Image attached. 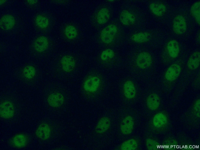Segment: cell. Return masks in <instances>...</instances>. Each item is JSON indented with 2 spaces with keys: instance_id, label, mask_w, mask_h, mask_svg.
<instances>
[{
  "instance_id": "cell-1",
  "label": "cell",
  "mask_w": 200,
  "mask_h": 150,
  "mask_svg": "<svg viewBox=\"0 0 200 150\" xmlns=\"http://www.w3.org/2000/svg\"><path fill=\"white\" fill-rule=\"evenodd\" d=\"M118 32V29L114 24H110L104 28L101 31L100 39L105 44H109L114 40Z\"/></svg>"
},
{
  "instance_id": "cell-2",
  "label": "cell",
  "mask_w": 200,
  "mask_h": 150,
  "mask_svg": "<svg viewBox=\"0 0 200 150\" xmlns=\"http://www.w3.org/2000/svg\"><path fill=\"white\" fill-rule=\"evenodd\" d=\"M173 28L174 32L177 34L181 35L185 33L187 29L186 23L182 15H178L175 18Z\"/></svg>"
},
{
  "instance_id": "cell-3",
  "label": "cell",
  "mask_w": 200,
  "mask_h": 150,
  "mask_svg": "<svg viewBox=\"0 0 200 150\" xmlns=\"http://www.w3.org/2000/svg\"><path fill=\"white\" fill-rule=\"evenodd\" d=\"M152 61L150 55L146 52H143L140 53L136 60V64L140 68L145 69L148 68L151 65Z\"/></svg>"
},
{
  "instance_id": "cell-4",
  "label": "cell",
  "mask_w": 200,
  "mask_h": 150,
  "mask_svg": "<svg viewBox=\"0 0 200 150\" xmlns=\"http://www.w3.org/2000/svg\"><path fill=\"white\" fill-rule=\"evenodd\" d=\"M14 107L13 104L9 101H5L0 105V116L4 118L8 119L14 115Z\"/></svg>"
},
{
  "instance_id": "cell-5",
  "label": "cell",
  "mask_w": 200,
  "mask_h": 150,
  "mask_svg": "<svg viewBox=\"0 0 200 150\" xmlns=\"http://www.w3.org/2000/svg\"><path fill=\"white\" fill-rule=\"evenodd\" d=\"M61 65L62 70L66 72H70L74 69L75 61L74 57L70 55H65L61 60Z\"/></svg>"
},
{
  "instance_id": "cell-6",
  "label": "cell",
  "mask_w": 200,
  "mask_h": 150,
  "mask_svg": "<svg viewBox=\"0 0 200 150\" xmlns=\"http://www.w3.org/2000/svg\"><path fill=\"white\" fill-rule=\"evenodd\" d=\"M134 121L132 117L128 116L122 120L120 126L121 132L124 135H129L132 132L134 127Z\"/></svg>"
},
{
  "instance_id": "cell-7",
  "label": "cell",
  "mask_w": 200,
  "mask_h": 150,
  "mask_svg": "<svg viewBox=\"0 0 200 150\" xmlns=\"http://www.w3.org/2000/svg\"><path fill=\"white\" fill-rule=\"evenodd\" d=\"M100 84L99 78L96 76H92L88 78L85 81L83 84L85 90L89 92L96 91Z\"/></svg>"
},
{
  "instance_id": "cell-8",
  "label": "cell",
  "mask_w": 200,
  "mask_h": 150,
  "mask_svg": "<svg viewBox=\"0 0 200 150\" xmlns=\"http://www.w3.org/2000/svg\"><path fill=\"white\" fill-rule=\"evenodd\" d=\"M47 102L51 106L58 107L64 103V97L62 94L59 93H54L49 96L47 98Z\"/></svg>"
},
{
  "instance_id": "cell-9",
  "label": "cell",
  "mask_w": 200,
  "mask_h": 150,
  "mask_svg": "<svg viewBox=\"0 0 200 150\" xmlns=\"http://www.w3.org/2000/svg\"><path fill=\"white\" fill-rule=\"evenodd\" d=\"M181 71V68L178 64L171 65L167 70L165 75L166 79L168 81H174L179 76Z\"/></svg>"
},
{
  "instance_id": "cell-10",
  "label": "cell",
  "mask_w": 200,
  "mask_h": 150,
  "mask_svg": "<svg viewBox=\"0 0 200 150\" xmlns=\"http://www.w3.org/2000/svg\"><path fill=\"white\" fill-rule=\"evenodd\" d=\"M15 22V19L12 15H5L0 19V27L4 30H11L14 27Z\"/></svg>"
},
{
  "instance_id": "cell-11",
  "label": "cell",
  "mask_w": 200,
  "mask_h": 150,
  "mask_svg": "<svg viewBox=\"0 0 200 150\" xmlns=\"http://www.w3.org/2000/svg\"><path fill=\"white\" fill-rule=\"evenodd\" d=\"M50 129L47 124H41L36 130V134L39 139L45 140L48 139L50 134Z\"/></svg>"
},
{
  "instance_id": "cell-12",
  "label": "cell",
  "mask_w": 200,
  "mask_h": 150,
  "mask_svg": "<svg viewBox=\"0 0 200 150\" xmlns=\"http://www.w3.org/2000/svg\"><path fill=\"white\" fill-rule=\"evenodd\" d=\"M48 45L49 42L47 38L44 36H40L35 40L34 47L37 52H42L46 49Z\"/></svg>"
},
{
  "instance_id": "cell-13",
  "label": "cell",
  "mask_w": 200,
  "mask_h": 150,
  "mask_svg": "<svg viewBox=\"0 0 200 150\" xmlns=\"http://www.w3.org/2000/svg\"><path fill=\"white\" fill-rule=\"evenodd\" d=\"M110 125V119L106 117H102L98 121L96 127L95 131L99 134L105 133L109 129Z\"/></svg>"
},
{
  "instance_id": "cell-14",
  "label": "cell",
  "mask_w": 200,
  "mask_h": 150,
  "mask_svg": "<svg viewBox=\"0 0 200 150\" xmlns=\"http://www.w3.org/2000/svg\"><path fill=\"white\" fill-rule=\"evenodd\" d=\"M146 104L149 109L152 111L155 110L159 107L160 100L158 95L155 93L150 94L146 100Z\"/></svg>"
},
{
  "instance_id": "cell-15",
  "label": "cell",
  "mask_w": 200,
  "mask_h": 150,
  "mask_svg": "<svg viewBox=\"0 0 200 150\" xmlns=\"http://www.w3.org/2000/svg\"><path fill=\"white\" fill-rule=\"evenodd\" d=\"M167 49L169 56L173 58L176 57L179 52V46L178 42L175 40L169 41L167 44Z\"/></svg>"
},
{
  "instance_id": "cell-16",
  "label": "cell",
  "mask_w": 200,
  "mask_h": 150,
  "mask_svg": "<svg viewBox=\"0 0 200 150\" xmlns=\"http://www.w3.org/2000/svg\"><path fill=\"white\" fill-rule=\"evenodd\" d=\"M123 89L124 95L126 98L131 99L135 97L136 91L134 84L132 81H126L124 85Z\"/></svg>"
},
{
  "instance_id": "cell-17",
  "label": "cell",
  "mask_w": 200,
  "mask_h": 150,
  "mask_svg": "<svg viewBox=\"0 0 200 150\" xmlns=\"http://www.w3.org/2000/svg\"><path fill=\"white\" fill-rule=\"evenodd\" d=\"M120 20L123 25L129 26L135 23V18L131 12L126 10H124L120 14Z\"/></svg>"
},
{
  "instance_id": "cell-18",
  "label": "cell",
  "mask_w": 200,
  "mask_h": 150,
  "mask_svg": "<svg viewBox=\"0 0 200 150\" xmlns=\"http://www.w3.org/2000/svg\"><path fill=\"white\" fill-rule=\"evenodd\" d=\"M149 8L153 14L158 17L162 16L163 15L166 10V6L161 3H151L149 5Z\"/></svg>"
},
{
  "instance_id": "cell-19",
  "label": "cell",
  "mask_w": 200,
  "mask_h": 150,
  "mask_svg": "<svg viewBox=\"0 0 200 150\" xmlns=\"http://www.w3.org/2000/svg\"><path fill=\"white\" fill-rule=\"evenodd\" d=\"M167 119L164 113L159 112L156 114L153 119V124L156 128H161L164 127L167 124Z\"/></svg>"
},
{
  "instance_id": "cell-20",
  "label": "cell",
  "mask_w": 200,
  "mask_h": 150,
  "mask_svg": "<svg viewBox=\"0 0 200 150\" xmlns=\"http://www.w3.org/2000/svg\"><path fill=\"white\" fill-rule=\"evenodd\" d=\"M200 60V52L198 51L194 52L188 59L187 62L188 68L191 70L196 69L199 66Z\"/></svg>"
},
{
  "instance_id": "cell-21",
  "label": "cell",
  "mask_w": 200,
  "mask_h": 150,
  "mask_svg": "<svg viewBox=\"0 0 200 150\" xmlns=\"http://www.w3.org/2000/svg\"><path fill=\"white\" fill-rule=\"evenodd\" d=\"M110 17L109 10L106 8H103L98 12L96 16V21L99 24H104L108 21Z\"/></svg>"
},
{
  "instance_id": "cell-22",
  "label": "cell",
  "mask_w": 200,
  "mask_h": 150,
  "mask_svg": "<svg viewBox=\"0 0 200 150\" xmlns=\"http://www.w3.org/2000/svg\"><path fill=\"white\" fill-rule=\"evenodd\" d=\"M150 36V34L148 32H140L133 35L132 36L131 39L133 41L135 42L142 43L149 40Z\"/></svg>"
},
{
  "instance_id": "cell-23",
  "label": "cell",
  "mask_w": 200,
  "mask_h": 150,
  "mask_svg": "<svg viewBox=\"0 0 200 150\" xmlns=\"http://www.w3.org/2000/svg\"><path fill=\"white\" fill-rule=\"evenodd\" d=\"M27 139L26 136L23 134H18L14 136L12 140L13 144L18 148L24 147L26 144Z\"/></svg>"
},
{
  "instance_id": "cell-24",
  "label": "cell",
  "mask_w": 200,
  "mask_h": 150,
  "mask_svg": "<svg viewBox=\"0 0 200 150\" xmlns=\"http://www.w3.org/2000/svg\"><path fill=\"white\" fill-rule=\"evenodd\" d=\"M138 147L137 141L134 139H130L124 142L121 145L120 149L122 150H134Z\"/></svg>"
},
{
  "instance_id": "cell-25",
  "label": "cell",
  "mask_w": 200,
  "mask_h": 150,
  "mask_svg": "<svg viewBox=\"0 0 200 150\" xmlns=\"http://www.w3.org/2000/svg\"><path fill=\"white\" fill-rule=\"evenodd\" d=\"M192 14L194 16L197 23H200V2L198 1L194 3L190 9Z\"/></svg>"
},
{
  "instance_id": "cell-26",
  "label": "cell",
  "mask_w": 200,
  "mask_h": 150,
  "mask_svg": "<svg viewBox=\"0 0 200 150\" xmlns=\"http://www.w3.org/2000/svg\"><path fill=\"white\" fill-rule=\"evenodd\" d=\"M35 22L37 26L42 29L47 28L49 25V21L45 16L42 15H37L35 18Z\"/></svg>"
},
{
  "instance_id": "cell-27",
  "label": "cell",
  "mask_w": 200,
  "mask_h": 150,
  "mask_svg": "<svg viewBox=\"0 0 200 150\" xmlns=\"http://www.w3.org/2000/svg\"><path fill=\"white\" fill-rule=\"evenodd\" d=\"M64 33L66 38L69 39H74L77 37L78 34L76 29L71 25H68L66 27Z\"/></svg>"
},
{
  "instance_id": "cell-28",
  "label": "cell",
  "mask_w": 200,
  "mask_h": 150,
  "mask_svg": "<svg viewBox=\"0 0 200 150\" xmlns=\"http://www.w3.org/2000/svg\"><path fill=\"white\" fill-rule=\"evenodd\" d=\"M36 72L34 67L30 65L26 66L22 70V74L24 77L29 79L33 78L35 76Z\"/></svg>"
},
{
  "instance_id": "cell-29",
  "label": "cell",
  "mask_w": 200,
  "mask_h": 150,
  "mask_svg": "<svg viewBox=\"0 0 200 150\" xmlns=\"http://www.w3.org/2000/svg\"><path fill=\"white\" fill-rule=\"evenodd\" d=\"M114 55V52L112 50L107 49L102 52L100 57L102 61H106L113 58Z\"/></svg>"
},
{
  "instance_id": "cell-30",
  "label": "cell",
  "mask_w": 200,
  "mask_h": 150,
  "mask_svg": "<svg viewBox=\"0 0 200 150\" xmlns=\"http://www.w3.org/2000/svg\"><path fill=\"white\" fill-rule=\"evenodd\" d=\"M147 147L149 150H156L159 147L158 143L155 140L150 139H147L146 141Z\"/></svg>"
},
{
  "instance_id": "cell-31",
  "label": "cell",
  "mask_w": 200,
  "mask_h": 150,
  "mask_svg": "<svg viewBox=\"0 0 200 150\" xmlns=\"http://www.w3.org/2000/svg\"><path fill=\"white\" fill-rule=\"evenodd\" d=\"M200 100H197L195 102L194 105V109L196 114L198 116H200Z\"/></svg>"
},
{
  "instance_id": "cell-32",
  "label": "cell",
  "mask_w": 200,
  "mask_h": 150,
  "mask_svg": "<svg viewBox=\"0 0 200 150\" xmlns=\"http://www.w3.org/2000/svg\"><path fill=\"white\" fill-rule=\"evenodd\" d=\"M37 1L34 0H29L28 1V2L31 4H34Z\"/></svg>"
},
{
  "instance_id": "cell-33",
  "label": "cell",
  "mask_w": 200,
  "mask_h": 150,
  "mask_svg": "<svg viewBox=\"0 0 200 150\" xmlns=\"http://www.w3.org/2000/svg\"><path fill=\"white\" fill-rule=\"evenodd\" d=\"M5 1L4 0H2V1H0V3L2 2L1 3H0L1 4H2L3 2H4Z\"/></svg>"
}]
</instances>
